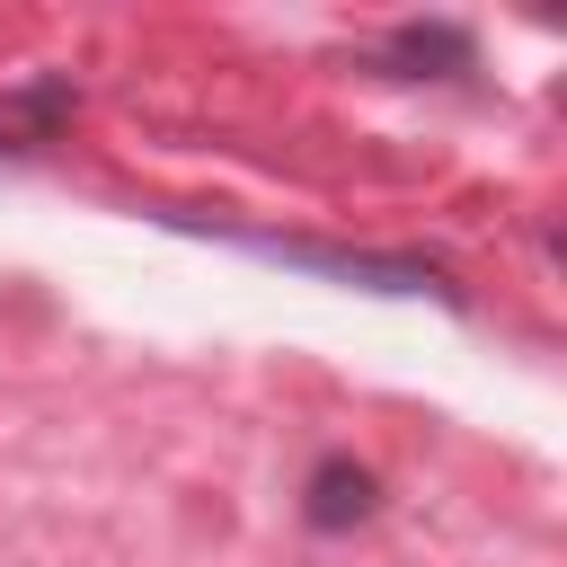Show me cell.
Segmentation results:
<instances>
[{
    "mask_svg": "<svg viewBox=\"0 0 567 567\" xmlns=\"http://www.w3.org/2000/svg\"><path fill=\"white\" fill-rule=\"evenodd\" d=\"M319 532H346V523H363L372 514V470L363 461H319L310 470V505H301Z\"/></svg>",
    "mask_w": 567,
    "mask_h": 567,
    "instance_id": "1",
    "label": "cell"
},
{
    "mask_svg": "<svg viewBox=\"0 0 567 567\" xmlns=\"http://www.w3.org/2000/svg\"><path fill=\"white\" fill-rule=\"evenodd\" d=\"M390 62H443V71H461L470 62V35L461 27H399L390 35Z\"/></svg>",
    "mask_w": 567,
    "mask_h": 567,
    "instance_id": "2",
    "label": "cell"
}]
</instances>
